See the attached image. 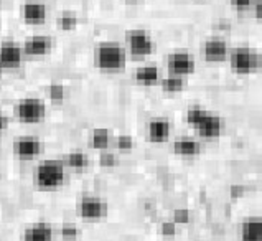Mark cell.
I'll return each mask as SVG.
<instances>
[{
  "label": "cell",
  "mask_w": 262,
  "mask_h": 241,
  "mask_svg": "<svg viewBox=\"0 0 262 241\" xmlns=\"http://www.w3.org/2000/svg\"><path fill=\"white\" fill-rule=\"evenodd\" d=\"M20 15L27 24L38 25L47 20V7L40 2H35V0H28V2L21 5Z\"/></svg>",
  "instance_id": "obj_13"
},
{
  "label": "cell",
  "mask_w": 262,
  "mask_h": 241,
  "mask_svg": "<svg viewBox=\"0 0 262 241\" xmlns=\"http://www.w3.org/2000/svg\"><path fill=\"white\" fill-rule=\"evenodd\" d=\"M59 233H61V236L64 239H74L79 236V228L76 227V225H71V223H66L61 227V230H59Z\"/></svg>",
  "instance_id": "obj_24"
},
{
  "label": "cell",
  "mask_w": 262,
  "mask_h": 241,
  "mask_svg": "<svg viewBox=\"0 0 262 241\" xmlns=\"http://www.w3.org/2000/svg\"><path fill=\"white\" fill-rule=\"evenodd\" d=\"M229 63L237 74H252L262 68V55L251 47H236L229 53Z\"/></svg>",
  "instance_id": "obj_3"
},
{
  "label": "cell",
  "mask_w": 262,
  "mask_h": 241,
  "mask_svg": "<svg viewBox=\"0 0 262 241\" xmlns=\"http://www.w3.org/2000/svg\"><path fill=\"white\" fill-rule=\"evenodd\" d=\"M116 144L121 150H130L134 147V139L127 134H121V135H117Z\"/></svg>",
  "instance_id": "obj_27"
},
{
  "label": "cell",
  "mask_w": 262,
  "mask_h": 241,
  "mask_svg": "<svg viewBox=\"0 0 262 241\" xmlns=\"http://www.w3.org/2000/svg\"><path fill=\"white\" fill-rule=\"evenodd\" d=\"M99 162H101V165H104V167H114L117 159H116V155L112 152H106V150H102V154L99 157Z\"/></svg>",
  "instance_id": "obj_29"
},
{
  "label": "cell",
  "mask_w": 262,
  "mask_h": 241,
  "mask_svg": "<svg viewBox=\"0 0 262 241\" xmlns=\"http://www.w3.org/2000/svg\"><path fill=\"white\" fill-rule=\"evenodd\" d=\"M160 233L163 236H175L177 235V223L175 222H163L160 225Z\"/></svg>",
  "instance_id": "obj_28"
},
{
  "label": "cell",
  "mask_w": 262,
  "mask_h": 241,
  "mask_svg": "<svg viewBox=\"0 0 262 241\" xmlns=\"http://www.w3.org/2000/svg\"><path fill=\"white\" fill-rule=\"evenodd\" d=\"M33 182L40 190H55L64 182V169L56 160H45L33 170Z\"/></svg>",
  "instance_id": "obj_2"
},
{
  "label": "cell",
  "mask_w": 262,
  "mask_h": 241,
  "mask_svg": "<svg viewBox=\"0 0 262 241\" xmlns=\"http://www.w3.org/2000/svg\"><path fill=\"white\" fill-rule=\"evenodd\" d=\"M208 114V111L203 109V108H200V106H191L186 109V123H188L191 127H194L196 129L198 124L206 117Z\"/></svg>",
  "instance_id": "obj_21"
},
{
  "label": "cell",
  "mask_w": 262,
  "mask_h": 241,
  "mask_svg": "<svg viewBox=\"0 0 262 241\" xmlns=\"http://www.w3.org/2000/svg\"><path fill=\"white\" fill-rule=\"evenodd\" d=\"M252 10H254V17L262 20V0H257L256 5L252 7Z\"/></svg>",
  "instance_id": "obj_31"
},
{
  "label": "cell",
  "mask_w": 262,
  "mask_h": 241,
  "mask_svg": "<svg viewBox=\"0 0 262 241\" xmlns=\"http://www.w3.org/2000/svg\"><path fill=\"white\" fill-rule=\"evenodd\" d=\"M196 131L203 139H208V140L218 139L223 132V119L220 116L208 112L206 117L198 124Z\"/></svg>",
  "instance_id": "obj_11"
},
{
  "label": "cell",
  "mask_w": 262,
  "mask_h": 241,
  "mask_svg": "<svg viewBox=\"0 0 262 241\" xmlns=\"http://www.w3.org/2000/svg\"><path fill=\"white\" fill-rule=\"evenodd\" d=\"M231 5L234 7L237 10H246V9H251V7L256 5L257 0H229Z\"/></svg>",
  "instance_id": "obj_30"
},
{
  "label": "cell",
  "mask_w": 262,
  "mask_h": 241,
  "mask_svg": "<svg viewBox=\"0 0 262 241\" xmlns=\"http://www.w3.org/2000/svg\"><path fill=\"white\" fill-rule=\"evenodd\" d=\"M173 222L177 225H185L190 222V210L186 208H177L173 212Z\"/></svg>",
  "instance_id": "obj_26"
},
{
  "label": "cell",
  "mask_w": 262,
  "mask_h": 241,
  "mask_svg": "<svg viewBox=\"0 0 262 241\" xmlns=\"http://www.w3.org/2000/svg\"><path fill=\"white\" fill-rule=\"evenodd\" d=\"M66 164L73 169H84L88 165V157L79 150H74V152H70L66 155Z\"/></svg>",
  "instance_id": "obj_22"
},
{
  "label": "cell",
  "mask_w": 262,
  "mask_h": 241,
  "mask_svg": "<svg viewBox=\"0 0 262 241\" xmlns=\"http://www.w3.org/2000/svg\"><path fill=\"white\" fill-rule=\"evenodd\" d=\"M127 2H136V0H127Z\"/></svg>",
  "instance_id": "obj_34"
},
{
  "label": "cell",
  "mask_w": 262,
  "mask_h": 241,
  "mask_svg": "<svg viewBox=\"0 0 262 241\" xmlns=\"http://www.w3.org/2000/svg\"><path fill=\"white\" fill-rule=\"evenodd\" d=\"M7 124H9V117H7V116H2V131L7 129Z\"/></svg>",
  "instance_id": "obj_33"
},
{
  "label": "cell",
  "mask_w": 262,
  "mask_h": 241,
  "mask_svg": "<svg viewBox=\"0 0 262 241\" xmlns=\"http://www.w3.org/2000/svg\"><path fill=\"white\" fill-rule=\"evenodd\" d=\"M78 212L84 220H99L107 215V203L97 197H83L78 203Z\"/></svg>",
  "instance_id": "obj_6"
},
{
  "label": "cell",
  "mask_w": 262,
  "mask_h": 241,
  "mask_svg": "<svg viewBox=\"0 0 262 241\" xmlns=\"http://www.w3.org/2000/svg\"><path fill=\"white\" fill-rule=\"evenodd\" d=\"M243 193H244V187L243 185H233V187H231V195H233L234 198L241 197Z\"/></svg>",
  "instance_id": "obj_32"
},
{
  "label": "cell",
  "mask_w": 262,
  "mask_h": 241,
  "mask_svg": "<svg viewBox=\"0 0 262 241\" xmlns=\"http://www.w3.org/2000/svg\"><path fill=\"white\" fill-rule=\"evenodd\" d=\"M96 65L102 71H122L125 66V50L117 43H101L94 51Z\"/></svg>",
  "instance_id": "obj_1"
},
{
  "label": "cell",
  "mask_w": 262,
  "mask_h": 241,
  "mask_svg": "<svg viewBox=\"0 0 262 241\" xmlns=\"http://www.w3.org/2000/svg\"><path fill=\"white\" fill-rule=\"evenodd\" d=\"M134 78L142 86H152L155 83H159V68L155 65L139 66L136 73H134Z\"/></svg>",
  "instance_id": "obj_17"
},
{
  "label": "cell",
  "mask_w": 262,
  "mask_h": 241,
  "mask_svg": "<svg viewBox=\"0 0 262 241\" xmlns=\"http://www.w3.org/2000/svg\"><path fill=\"white\" fill-rule=\"evenodd\" d=\"M183 88H185V79H183V76H178V74H171V76L162 79L163 91L177 93V91H182Z\"/></svg>",
  "instance_id": "obj_20"
},
{
  "label": "cell",
  "mask_w": 262,
  "mask_h": 241,
  "mask_svg": "<svg viewBox=\"0 0 262 241\" xmlns=\"http://www.w3.org/2000/svg\"><path fill=\"white\" fill-rule=\"evenodd\" d=\"M109 139H111L109 137V131L107 129H102V127H97V129H94L91 132V144L96 149H101V150L107 149Z\"/></svg>",
  "instance_id": "obj_19"
},
{
  "label": "cell",
  "mask_w": 262,
  "mask_h": 241,
  "mask_svg": "<svg viewBox=\"0 0 262 241\" xmlns=\"http://www.w3.org/2000/svg\"><path fill=\"white\" fill-rule=\"evenodd\" d=\"M15 116L27 124L40 123L47 116V106L40 97H25V99H20L15 106Z\"/></svg>",
  "instance_id": "obj_4"
},
{
  "label": "cell",
  "mask_w": 262,
  "mask_h": 241,
  "mask_svg": "<svg viewBox=\"0 0 262 241\" xmlns=\"http://www.w3.org/2000/svg\"><path fill=\"white\" fill-rule=\"evenodd\" d=\"M56 25L58 28L61 30H71L78 25V18L74 17V15L71 13H64V15H59V17L56 18Z\"/></svg>",
  "instance_id": "obj_23"
},
{
  "label": "cell",
  "mask_w": 262,
  "mask_h": 241,
  "mask_svg": "<svg viewBox=\"0 0 262 241\" xmlns=\"http://www.w3.org/2000/svg\"><path fill=\"white\" fill-rule=\"evenodd\" d=\"M170 123L167 119L163 117H154L148 120L147 124V135L150 142H157V144H160V142L167 140L168 135H170Z\"/></svg>",
  "instance_id": "obj_14"
},
{
  "label": "cell",
  "mask_w": 262,
  "mask_h": 241,
  "mask_svg": "<svg viewBox=\"0 0 262 241\" xmlns=\"http://www.w3.org/2000/svg\"><path fill=\"white\" fill-rule=\"evenodd\" d=\"M168 70L171 74L186 76L194 71V62L188 51H175L168 58Z\"/></svg>",
  "instance_id": "obj_8"
},
{
  "label": "cell",
  "mask_w": 262,
  "mask_h": 241,
  "mask_svg": "<svg viewBox=\"0 0 262 241\" xmlns=\"http://www.w3.org/2000/svg\"><path fill=\"white\" fill-rule=\"evenodd\" d=\"M173 152L178 155H186V157H193V155H198L201 152V144L198 140L194 139H188V137H183V139H177L173 142Z\"/></svg>",
  "instance_id": "obj_18"
},
{
  "label": "cell",
  "mask_w": 262,
  "mask_h": 241,
  "mask_svg": "<svg viewBox=\"0 0 262 241\" xmlns=\"http://www.w3.org/2000/svg\"><path fill=\"white\" fill-rule=\"evenodd\" d=\"M239 236L243 241H262V218H249L243 222Z\"/></svg>",
  "instance_id": "obj_16"
},
{
  "label": "cell",
  "mask_w": 262,
  "mask_h": 241,
  "mask_svg": "<svg viewBox=\"0 0 262 241\" xmlns=\"http://www.w3.org/2000/svg\"><path fill=\"white\" fill-rule=\"evenodd\" d=\"M24 53V47L13 42H5L0 47V63L4 68H17L21 63Z\"/></svg>",
  "instance_id": "obj_9"
},
{
  "label": "cell",
  "mask_w": 262,
  "mask_h": 241,
  "mask_svg": "<svg viewBox=\"0 0 262 241\" xmlns=\"http://www.w3.org/2000/svg\"><path fill=\"white\" fill-rule=\"evenodd\" d=\"M24 51L30 56H41L47 55L51 50V36L48 35H32L24 42Z\"/></svg>",
  "instance_id": "obj_10"
},
{
  "label": "cell",
  "mask_w": 262,
  "mask_h": 241,
  "mask_svg": "<svg viewBox=\"0 0 262 241\" xmlns=\"http://www.w3.org/2000/svg\"><path fill=\"white\" fill-rule=\"evenodd\" d=\"M229 53H231V51H229L226 40L214 36V38H209V40L205 42L203 55H205L206 62H211V63L223 62V59L229 58Z\"/></svg>",
  "instance_id": "obj_7"
},
{
  "label": "cell",
  "mask_w": 262,
  "mask_h": 241,
  "mask_svg": "<svg viewBox=\"0 0 262 241\" xmlns=\"http://www.w3.org/2000/svg\"><path fill=\"white\" fill-rule=\"evenodd\" d=\"M21 241H53V228L45 222L33 223L24 231Z\"/></svg>",
  "instance_id": "obj_15"
},
{
  "label": "cell",
  "mask_w": 262,
  "mask_h": 241,
  "mask_svg": "<svg viewBox=\"0 0 262 241\" xmlns=\"http://www.w3.org/2000/svg\"><path fill=\"white\" fill-rule=\"evenodd\" d=\"M48 93H50V97H51L53 101H61L63 97H64L66 89L63 88V85H58V83H53V85H50Z\"/></svg>",
  "instance_id": "obj_25"
},
{
  "label": "cell",
  "mask_w": 262,
  "mask_h": 241,
  "mask_svg": "<svg viewBox=\"0 0 262 241\" xmlns=\"http://www.w3.org/2000/svg\"><path fill=\"white\" fill-rule=\"evenodd\" d=\"M13 152L20 159H32L41 152V142L36 137H18L13 142Z\"/></svg>",
  "instance_id": "obj_12"
},
{
  "label": "cell",
  "mask_w": 262,
  "mask_h": 241,
  "mask_svg": "<svg viewBox=\"0 0 262 241\" xmlns=\"http://www.w3.org/2000/svg\"><path fill=\"white\" fill-rule=\"evenodd\" d=\"M125 42L130 53L136 56H147L154 51V40L144 30H130L125 33Z\"/></svg>",
  "instance_id": "obj_5"
}]
</instances>
